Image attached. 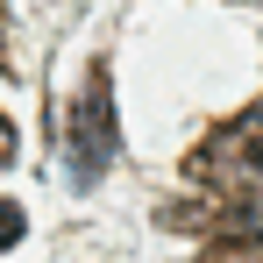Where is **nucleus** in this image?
I'll return each mask as SVG.
<instances>
[{"label": "nucleus", "mask_w": 263, "mask_h": 263, "mask_svg": "<svg viewBox=\"0 0 263 263\" xmlns=\"http://www.w3.org/2000/svg\"><path fill=\"white\" fill-rule=\"evenodd\" d=\"M22 228H29L22 206H14V199H0V249H14V242H22Z\"/></svg>", "instance_id": "3"}, {"label": "nucleus", "mask_w": 263, "mask_h": 263, "mask_svg": "<svg viewBox=\"0 0 263 263\" xmlns=\"http://www.w3.org/2000/svg\"><path fill=\"white\" fill-rule=\"evenodd\" d=\"M199 178L220 185L228 206H263V100L199 149Z\"/></svg>", "instance_id": "1"}, {"label": "nucleus", "mask_w": 263, "mask_h": 263, "mask_svg": "<svg viewBox=\"0 0 263 263\" xmlns=\"http://www.w3.org/2000/svg\"><path fill=\"white\" fill-rule=\"evenodd\" d=\"M0 157H14V121L0 114Z\"/></svg>", "instance_id": "4"}, {"label": "nucleus", "mask_w": 263, "mask_h": 263, "mask_svg": "<svg viewBox=\"0 0 263 263\" xmlns=\"http://www.w3.org/2000/svg\"><path fill=\"white\" fill-rule=\"evenodd\" d=\"M114 157H121L114 86H107V71H92L86 92H79V107H71V185H92V178L114 164Z\"/></svg>", "instance_id": "2"}]
</instances>
